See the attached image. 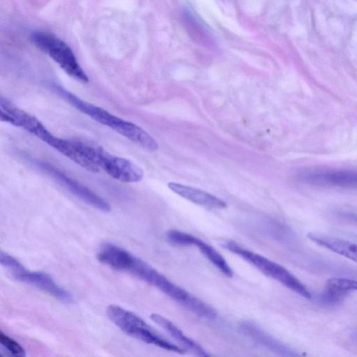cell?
<instances>
[{"instance_id":"3957f363","label":"cell","mask_w":357,"mask_h":357,"mask_svg":"<svg viewBox=\"0 0 357 357\" xmlns=\"http://www.w3.org/2000/svg\"><path fill=\"white\" fill-rule=\"evenodd\" d=\"M82 154L98 169L123 183H137L144 177L138 165L126 158L112 155L102 148L80 140H73Z\"/></svg>"},{"instance_id":"6da1fadb","label":"cell","mask_w":357,"mask_h":357,"mask_svg":"<svg viewBox=\"0 0 357 357\" xmlns=\"http://www.w3.org/2000/svg\"><path fill=\"white\" fill-rule=\"evenodd\" d=\"M0 119L1 121L26 130L87 171L93 173L99 171V169L82 154L73 140L63 139L54 136L37 118L19 108L2 96L0 97Z\"/></svg>"},{"instance_id":"4fadbf2b","label":"cell","mask_w":357,"mask_h":357,"mask_svg":"<svg viewBox=\"0 0 357 357\" xmlns=\"http://www.w3.org/2000/svg\"><path fill=\"white\" fill-rule=\"evenodd\" d=\"M150 317L153 321L176 340L183 347V349L188 350L197 356L207 357L209 356L201 345L186 336L180 328L167 318L155 313L151 314Z\"/></svg>"},{"instance_id":"30bf717a","label":"cell","mask_w":357,"mask_h":357,"mask_svg":"<svg viewBox=\"0 0 357 357\" xmlns=\"http://www.w3.org/2000/svg\"><path fill=\"white\" fill-rule=\"evenodd\" d=\"M240 330L257 346L280 355H294L291 349L253 322L243 321L240 325Z\"/></svg>"},{"instance_id":"5bb4252c","label":"cell","mask_w":357,"mask_h":357,"mask_svg":"<svg viewBox=\"0 0 357 357\" xmlns=\"http://www.w3.org/2000/svg\"><path fill=\"white\" fill-rule=\"evenodd\" d=\"M357 290V281L341 278L329 279L321 294V300L329 305L340 303L350 292Z\"/></svg>"},{"instance_id":"ba28073f","label":"cell","mask_w":357,"mask_h":357,"mask_svg":"<svg viewBox=\"0 0 357 357\" xmlns=\"http://www.w3.org/2000/svg\"><path fill=\"white\" fill-rule=\"evenodd\" d=\"M34 164L42 172L54 178L61 185L86 204L103 212L110 211L109 204L102 197L73 178L68 176L57 167L40 160H35Z\"/></svg>"},{"instance_id":"8fae6325","label":"cell","mask_w":357,"mask_h":357,"mask_svg":"<svg viewBox=\"0 0 357 357\" xmlns=\"http://www.w3.org/2000/svg\"><path fill=\"white\" fill-rule=\"evenodd\" d=\"M168 187L176 194L197 205L213 209L227 207L222 199L200 189L177 183H169Z\"/></svg>"},{"instance_id":"52a82bcc","label":"cell","mask_w":357,"mask_h":357,"mask_svg":"<svg viewBox=\"0 0 357 357\" xmlns=\"http://www.w3.org/2000/svg\"><path fill=\"white\" fill-rule=\"evenodd\" d=\"M0 263L17 281L32 285L60 301H73L72 295L48 274L26 269L16 258L3 251L0 252Z\"/></svg>"},{"instance_id":"277c9868","label":"cell","mask_w":357,"mask_h":357,"mask_svg":"<svg viewBox=\"0 0 357 357\" xmlns=\"http://www.w3.org/2000/svg\"><path fill=\"white\" fill-rule=\"evenodd\" d=\"M106 313L111 321L129 336L167 351L178 354L185 351L158 335L141 317L119 305H109Z\"/></svg>"},{"instance_id":"9c48e42d","label":"cell","mask_w":357,"mask_h":357,"mask_svg":"<svg viewBox=\"0 0 357 357\" xmlns=\"http://www.w3.org/2000/svg\"><path fill=\"white\" fill-rule=\"evenodd\" d=\"M303 178L307 183L319 186L357 188V172L354 171L333 170L309 173Z\"/></svg>"},{"instance_id":"2e32d148","label":"cell","mask_w":357,"mask_h":357,"mask_svg":"<svg viewBox=\"0 0 357 357\" xmlns=\"http://www.w3.org/2000/svg\"><path fill=\"white\" fill-rule=\"evenodd\" d=\"M166 237L172 244L181 246H190L192 245L195 236L183 231L172 229L167 231Z\"/></svg>"},{"instance_id":"7c38bea8","label":"cell","mask_w":357,"mask_h":357,"mask_svg":"<svg viewBox=\"0 0 357 357\" xmlns=\"http://www.w3.org/2000/svg\"><path fill=\"white\" fill-rule=\"evenodd\" d=\"M307 237L316 244L357 262V244L340 238L313 231L309 232Z\"/></svg>"},{"instance_id":"e0dca14e","label":"cell","mask_w":357,"mask_h":357,"mask_svg":"<svg viewBox=\"0 0 357 357\" xmlns=\"http://www.w3.org/2000/svg\"><path fill=\"white\" fill-rule=\"evenodd\" d=\"M0 343L8 351L15 356L22 357L26 355V351L22 346L3 332L0 333Z\"/></svg>"},{"instance_id":"8992f818","label":"cell","mask_w":357,"mask_h":357,"mask_svg":"<svg viewBox=\"0 0 357 357\" xmlns=\"http://www.w3.org/2000/svg\"><path fill=\"white\" fill-rule=\"evenodd\" d=\"M31 40L70 77L82 82H89L88 76L79 64L73 50L61 39L50 33L35 31L31 35Z\"/></svg>"},{"instance_id":"9a60e30c","label":"cell","mask_w":357,"mask_h":357,"mask_svg":"<svg viewBox=\"0 0 357 357\" xmlns=\"http://www.w3.org/2000/svg\"><path fill=\"white\" fill-rule=\"evenodd\" d=\"M192 245L199 248L202 254L225 275L231 277L233 272L225 258L211 245L195 237Z\"/></svg>"},{"instance_id":"ac0fdd59","label":"cell","mask_w":357,"mask_h":357,"mask_svg":"<svg viewBox=\"0 0 357 357\" xmlns=\"http://www.w3.org/2000/svg\"><path fill=\"white\" fill-rule=\"evenodd\" d=\"M356 220H357V218H356Z\"/></svg>"},{"instance_id":"5b68a950","label":"cell","mask_w":357,"mask_h":357,"mask_svg":"<svg viewBox=\"0 0 357 357\" xmlns=\"http://www.w3.org/2000/svg\"><path fill=\"white\" fill-rule=\"evenodd\" d=\"M222 246L240 256L264 274L277 280L290 290L305 298H311V294L304 284L282 266L261 255L242 248L231 241L225 242Z\"/></svg>"},{"instance_id":"7a4b0ae2","label":"cell","mask_w":357,"mask_h":357,"mask_svg":"<svg viewBox=\"0 0 357 357\" xmlns=\"http://www.w3.org/2000/svg\"><path fill=\"white\" fill-rule=\"evenodd\" d=\"M54 91L64 100L95 121L107 126L145 149H158L156 140L137 125L122 119L107 110L88 102L62 86L54 84Z\"/></svg>"}]
</instances>
